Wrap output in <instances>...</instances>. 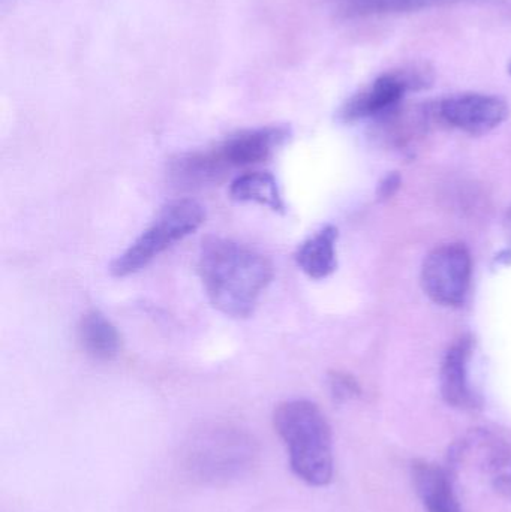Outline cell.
I'll list each match as a JSON object with an SVG mask.
<instances>
[{"label":"cell","instance_id":"cell-1","mask_svg":"<svg viewBox=\"0 0 511 512\" xmlns=\"http://www.w3.org/2000/svg\"><path fill=\"white\" fill-rule=\"evenodd\" d=\"M273 273L266 255L236 240L210 237L198 254V274L210 303L231 318L254 312Z\"/></svg>","mask_w":511,"mask_h":512},{"label":"cell","instance_id":"cell-2","mask_svg":"<svg viewBox=\"0 0 511 512\" xmlns=\"http://www.w3.org/2000/svg\"><path fill=\"white\" fill-rule=\"evenodd\" d=\"M273 423L293 474L308 486H327L335 474V456L332 429L321 409L311 400H287L276 408Z\"/></svg>","mask_w":511,"mask_h":512},{"label":"cell","instance_id":"cell-3","mask_svg":"<svg viewBox=\"0 0 511 512\" xmlns=\"http://www.w3.org/2000/svg\"><path fill=\"white\" fill-rule=\"evenodd\" d=\"M291 138L287 125L261 126L227 138L203 152H191L174 159L171 179L179 186H203L215 182L234 168L251 167L269 159Z\"/></svg>","mask_w":511,"mask_h":512},{"label":"cell","instance_id":"cell-4","mask_svg":"<svg viewBox=\"0 0 511 512\" xmlns=\"http://www.w3.org/2000/svg\"><path fill=\"white\" fill-rule=\"evenodd\" d=\"M204 219L206 210L191 198L167 204L152 225L123 254L114 259L111 273L116 277L138 273L171 246L194 234L204 224Z\"/></svg>","mask_w":511,"mask_h":512},{"label":"cell","instance_id":"cell-5","mask_svg":"<svg viewBox=\"0 0 511 512\" xmlns=\"http://www.w3.org/2000/svg\"><path fill=\"white\" fill-rule=\"evenodd\" d=\"M444 465L456 478L476 474L498 495L511 496V442L495 430H468L450 445Z\"/></svg>","mask_w":511,"mask_h":512},{"label":"cell","instance_id":"cell-6","mask_svg":"<svg viewBox=\"0 0 511 512\" xmlns=\"http://www.w3.org/2000/svg\"><path fill=\"white\" fill-rule=\"evenodd\" d=\"M257 448L249 436L221 429L201 435L188 450V468L203 481H227L254 465Z\"/></svg>","mask_w":511,"mask_h":512},{"label":"cell","instance_id":"cell-7","mask_svg":"<svg viewBox=\"0 0 511 512\" xmlns=\"http://www.w3.org/2000/svg\"><path fill=\"white\" fill-rule=\"evenodd\" d=\"M471 274L473 261L464 245L452 243L440 246L423 262V289L435 303L461 306L470 292Z\"/></svg>","mask_w":511,"mask_h":512},{"label":"cell","instance_id":"cell-8","mask_svg":"<svg viewBox=\"0 0 511 512\" xmlns=\"http://www.w3.org/2000/svg\"><path fill=\"white\" fill-rule=\"evenodd\" d=\"M431 81V72L419 66L381 75L371 87L357 93L344 105L341 119L353 122L392 113L408 92L425 89Z\"/></svg>","mask_w":511,"mask_h":512},{"label":"cell","instance_id":"cell-9","mask_svg":"<svg viewBox=\"0 0 511 512\" xmlns=\"http://www.w3.org/2000/svg\"><path fill=\"white\" fill-rule=\"evenodd\" d=\"M440 117L447 125L468 134H486L509 117V105L498 96L464 93L444 99Z\"/></svg>","mask_w":511,"mask_h":512},{"label":"cell","instance_id":"cell-10","mask_svg":"<svg viewBox=\"0 0 511 512\" xmlns=\"http://www.w3.org/2000/svg\"><path fill=\"white\" fill-rule=\"evenodd\" d=\"M411 480L426 512H464L456 493V477L446 465L414 460Z\"/></svg>","mask_w":511,"mask_h":512},{"label":"cell","instance_id":"cell-11","mask_svg":"<svg viewBox=\"0 0 511 512\" xmlns=\"http://www.w3.org/2000/svg\"><path fill=\"white\" fill-rule=\"evenodd\" d=\"M473 342L470 337H462L447 351L441 366V394L447 405L458 409H474L479 405L476 393L468 378Z\"/></svg>","mask_w":511,"mask_h":512},{"label":"cell","instance_id":"cell-12","mask_svg":"<svg viewBox=\"0 0 511 512\" xmlns=\"http://www.w3.org/2000/svg\"><path fill=\"white\" fill-rule=\"evenodd\" d=\"M336 242L338 230L333 225H326L320 231L309 237L297 249V265L311 279H326L336 270Z\"/></svg>","mask_w":511,"mask_h":512},{"label":"cell","instance_id":"cell-13","mask_svg":"<svg viewBox=\"0 0 511 512\" xmlns=\"http://www.w3.org/2000/svg\"><path fill=\"white\" fill-rule=\"evenodd\" d=\"M78 339L84 351L99 361L113 360L122 348L119 331L99 310H90L83 315L78 324Z\"/></svg>","mask_w":511,"mask_h":512},{"label":"cell","instance_id":"cell-14","mask_svg":"<svg viewBox=\"0 0 511 512\" xmlns=\"http://www.w3.org/2000/svg\"><path fill=\"white\" fill-rule=\"evenodd\" d=\"M230 195L237 203L258 204L276 213L287 212L278 180L269 171L240 174L231 182Z\"/></svg>","mask_w":511,"mask_h":512},{"label":"cell","instance_id":"cell-15","mask_svg":"<svg viewBox=\"0 0 511 512\" xmlns=\"http://www.w3.org/2000/svg\"><path fill=\"white\" fill-rule=\"evenodd\" d=\"M336 2L341 3L342 12L348 17H365V15L419 11L435 5L465 2V0H336Z\"/></svg>","mask_w":511,"mask_h":512},{"label":"cell","instance_id":"cell-16","mask_svg":"<svg viewBox=\"0 0 511 512\" xmlns=\"http://www.w3.org/2000/svg\"><path fill=\"white\" fill-rule=\"evenodd\" d=\"M327 388L336 403L350 402L360 394V387L356 379L351 378L347 373L336 372L329 375Z\"/></svg>","mask_w":511,"mask_h":512},{"label":"cell","instance_id":"cell-17","mask_svg":"<svg viewBox=\"0 0 511 512\" xmlns=\"http://www.w3.org/2000/svg\"><path fill=\"white\" fill-rule=\"evenodd\" d=\"M399 183H401V179H399L398 174H392V176H387L386 180L380 185V191H378V195L380 198H390L396 191H398Z\"/></svg>","mask_w":511,"mask_h":512},{"label":"cell","instance_id":"cell-18","mask_svg":"<svg viewBox=\"0 0 511 512\" xmlns=\"http://www.w3.org/2000/svg\"><path fill=\"white\" fill-rule=\"evenodd\" d=\"M507 224H509V230H510V236H511V212H510L509 219H507Z\"/></svg>","mask_w":511,"mask_h":512},{"label":"cell","instance_id":"cell-19","mask_svg":"<svg viewBox=\"0 0 511 512\" xmlns=\"http://www.w3.org/2000/svg\"><path fill=\"white\" fill-rule=\"evenodd\" d=\"M509 72L511 74V60H510V63H509Z\"/></svg>","mask_w":511,"mask_h":512}]
</instances>
